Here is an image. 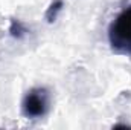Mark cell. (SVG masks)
<instances>
[{
	"instance_id": "6da1fadb",
	"label": "cell",
	"mask_w": 131,
	"mask_h": 130,
	"mask_svg": "<svg viewBox=\"0 0 131 130\" xmlns=\"http://www.w3.org/2000/svg\"><path fill=\"white\" fill-rule=\"evenodd\" d=\"M108 43L114 54L131 57V5L111 20L108 26Z\"/></svg>"
},
{
	"instance_id": "7a4b0ae2",
	"label": "cell",
	"mask_w": 131,
	"mask_h": 130,
	"mask_svg": "<svg viewBox=\"0 0 131 130\" xmlns=\"http://www.w3.org/2000/svg\"><path fill=\"white\" fill-rule=\"evenodd\" d=\"M50 109V94L46 87H32L21 101V113L28 119H38Z\"/></svg>"
},
{
	"instance_id": "3957f363",
	"label": "cell",
	"mask_w": 131,
	"mask_h": 130,
	"mask_svg": "<svg viewBox=\"0 0 131 130\" xmlns=\"http://www.w3.org/2000/svg\"><path fill=\"white\" fill-rule=\"evenodd\" d=\"M8 32H9V35H11L12 38H15V40H21V38L26 37L28 29H26V26H25L18 18H11Z\"/></svg>"
},
{
	"instance_id": "277c9868",
	"label": "cell",
	"mask_w": 131,
	"mask_h": 130,
	"mask_svg": "<svg viewBox=\"0 0 131 130\" xmlns=\"http://www.w3.org/2000/svg\"><path fill=\"white\" fill-rule=\"evenodd\" d=\"M63 6H64V2H63V0H53V2L49 5V8L46 9V14H44L46 22H47V23H53V22L57 20L58 14L61 12Z\"/></svg>"
}]
</instances>
